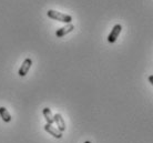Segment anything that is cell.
<instances>
[{
	"mask_svg": "<svg viewBox=\"0 0 153 143\" xmlns=\"http://www.w3.org/2000/svg\"><path fill=\"white\" fill-rule=\"evenodd\" d=\"M47 16L49 17L50 19L57 20V21H60V22L63 23H71L72 21V17L70 15H65V13H62V12H59L57 10H48L47 11Z\"/></svg>",
	"mask_w": 153,
	"mask_h": 143,
	"instance_id": "cell-1",
	"label": "cell"
},
{
	"mask_svg": "<svg viewBox=\"0 0 153 143\" xmlns=\"http://www.w3.org/2000/svg\"><path fill=\"white\" fill-rule=\"evenodd\" d=\"M121 31H122V26L121 24H115L114 27L112 28L111 32L109 33L108 36V41L110 43H114L117 41V39L119 38V35L121 33Z\"/></svg>",
	"mask_w": 153,
	"mask_h": 143,
	"instance_id": "cell-2",
	"label": "cell"
},
{
	"mask_svg": "<svg viewBox=\"0 0 153 143\" xmlns=\"http://www.w3.org/2000/svg\"><path fill=\"white\" fill-rule=\"evenodd\" d=\"M31 66H32V60H31L30 58L25 59L22 62V64H21V67H20V69L18 70V74H19L20 77L27 76V73L29 72Z\"/></svg>",
	"mask_w": 153,
	"mask_h": 143,
	"instance_id": "cell-3",
	"label": "cell"
},
{
	"mask_svg": "<svg viewBox=\"0 0 153 143\" xmlns=\"http://www.w3.org/2000/svg\"><path fill=\"white\" fill-rule=\"evenodd\" d=\"M45 131L48 132L49 134H51L56 139H61L62 133H63V132H61L58 128H54L53 124H49V123L45 124Z\"/></svg>",
	"mask_w": 153,
	"mask_h": 143,
	"instance_id": "cell-4",
	"label": "cell"
},
{
	"mask_svg": "<svg viewBox=\"0 0 153 143\" xmlns=\"http://www.w3.org/2000/svg\"><path fill=\"white\" fill-rule=\"evenodd\" d=\"M73 29H74V26H73L72 23H68V24H65V27L59 28V29L56 31V36H57L58 38H62V37H65V35L72 32Z\"/></svg>",
	"mask_w": 153,
	"mask_h": 143,
	"instance_id": "cell-5",
	"label": "cell"
},
{
	"mask_svg": "<svg viewBox=\"0 0 153 143\" xmlns=\"http://www.w3.org/2000/svg\"><path fill=\"white\" fill-rule=\"evenodd\" d=\"M53 119H54V123L57 124V128L60 130L61 132H63L65 130V122L63 120V118L60 113H56L53 116Z\"/></svg>",
	"mask_w": 153,
	"mask_h": 143,
	"instance_id": "cell-6",
	"label": "cell"
},
{
	"mask_svg": "<svg viewBox=\"0 0 153 143\" xmlns=\"http://www.w3.org/2000/svg\"><path fill=\"white\" fill-rule=\"evenodd\" d=\"M42 113H43V116L46 119L47 123L49 124H53L54 123V119H53V114L51 112V110L49 108H45L42 110Z\"/></svg>",
	"mask_w": 153,
	"mask_h": 143,
	"instance_id": "cell-7",
	"label": "cell"
},
{
	"mask_svg": "<svg viewBox=\"0 0 153 143\" xmlns=\"http://www.w3.org/2000/svg\"><path fill=\"white\" fill-rule=\"evenodd\" d=\"M0 118H1L4 122H7V123H9V122L11 121V116H10L9 111H8L4 107H0Z\"/></svg>",
	"mask_w": 153,
	"mask_h": 143,
	"instance_id": "cell-8",
	"label": "cell"
},
{
	"mask_svg": "<svg viewBox=\"0 0 153 143\" xmlns=\"http://www.w3.org/2000/svg\"><path fill=\"white\" fill-rule=\"evenodd\" d=\"M149 82L153 85V74L152 76H149Z\"/></svg>",
	"mask_w": 153,
	"mask_h": 143,
	"instance_id": "cell-9",
	"label": "cell"
},
{
	"mask_svg": "<svg viewBox=\"0 0 153 143\" xmlns=\"http://www.w3.org/2000/svg\"><path fill=\"white\" fill-rule=\"evenodd\" d=\"M84 143H91V142H90V141H85Z\"/></svg>",
	"mask_w": 153,
	"mask_h": 143,
	"instance_id": "cell-10",
	"label": "cell"
}]
</instances>
